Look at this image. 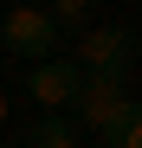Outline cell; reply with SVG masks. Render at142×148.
<instances>
[{
  "instance_id": "cell-1",
  "label": "cell",
  "mask_w": 142,
  "mask_h": 148,
  "mask_svg": "<svg viewBox=\"0 0 142 148\" xmlns=\"http://www.w3.org/2000/svg\"><path fill=\"white\" fill-rule=\"evenodd\" d=\"M71 116H78V135L110 142V135L136 116V97H129L123 77H84V84H78V103H71Z\"/></svg>"
},
{
  "instance_id": "cell-2",
  "label": "cell",
  "mask_w": 142,
  "mask_h": 148,
  "mask_svg": "<svg viewBox=\"0 0 142 148\" xmlns=\"http://www.w3.org/2000/svg\"><path fill=\"white\" fill-rule=\"evenodd\" d=\"M58 26L45 19V7H7L0 13V58H19V64H45L58 58Z\"/></svg>"
},
{
  "instance_id": "cell-3",
  "label": "cell",
  "mask_w": 142,
  "mask_h": 148,
  "mask_svg": "<svg viewBox=\"0 0 142 148\" xmlns=\"http://www.w3.org/2000/svg\"><path fill=\"white\" fill-rule=\"evenodd\" d=\"M71 64L84 77H129L136 64V32L129 26H84L78 45H71Z\"/></svg>"
},
{
  "instance_id": "cell-4",
  "label": "cell",
  "mask_w": 142,
  "mask_h": 148,
  "mask_svg": "<svg viewBox=\"0 0 142 148\" xmlns=\"http://www.w3.org/2000/svg\"><path fill=\"white\" fill-rule=\"evenodd\" d=\"M78 84H84V71L71 64V58L26 64V103H39L45 116H71V103H78Z\"/></svg>"
},
{
  "instance_id": "cell-5",
  "label": "cell",
  "mask_w": 142,
  "mask_h": 148,
  "mask_svg": "<svg viewBox=\"0 0 142 148\" xmlns=\"http://www.w3.org/2000/svg\"><path fill=\"white\" fill-rule=\"evenodd\" d=\"M26 148H84V135H78V122H71V116H39Z\"/></svg>"
},
{
  "instance_id": "cell-6",
  "label": "cell",
  "mask_w": 142,
  "mask_h": 148,
  "mask_svg": "<svg viewBox=\"0 0 142 148\" xmlns=\"http://www.w3.org/2000/svg\"><path fill=\"white\" fill-rule=\"evenodd\" d=\"M45 19L58 32H84L90 26V0H45Z\"/></svg>"
},
{
  "instance_id": "cell-7",
  "label": "cell",
  "mask_w": 142,
  "mask_h": 148,
  "mask_svg": "<svg viewBox=\"0 0 142 148\" xmlns=\"http://www.w3.org/2000/svg\"><path fill=\"white\" fill-rule=\"evenodd\" d=\"M103 148H142V103H136V116H129V122H123V129H116Z\"/></svg>"
},
{
  "instance_id": "cell-8",
  "label": "cell",
  "mask_w": 142,
  "mask_h": 148,
  "mask_svg": "<svg viewBox=\"0 0 142 148\" xmlns=\"http://www.w3.org/2000/svg\"><path fill=\"white\" fill-rule=\"evenodd\" d=\"M7 122H13V97L0 90V129H7Z\"/></svg>"
},
{
  "instance_id": "cell-9",
  "label": "cell",
  "mask_w": 142,
  "mask_h": 148,
  "mask_svg": "<svg viewBox=\"0 0 142 148\" xmlns=\"http://www.w3.org/2000/svg\"><path fill=\"white\" fill-rule=\"evenodd\" d=\"M7 7H45V0H7Z\"/></svg>"
},
{
  "instance_id": "cell-10",
  "label": "cell",
  "mask_w": 142,
  "mask_h": 148,
  "mask_svg": "<svg viewBox=\"0 0 142 148\" xmlns=\"http://www.w3.org/2000/svg\"><path fill=\"white\" fill-rule=\"evenodd\" d=\"M0 71H7V58H0Z\"/></svg>"
},
{
  "instance_id": "cell-11",
  "label": "cell",
  "mask_w": 142,
  "mask_h": 148,
  "mask_svg": "<svg viewBox=\"0 0 142 148\" xmlns=\"http://www.w3.org/2000/svg\"><path fill=\"white\" fill-rule=\"evenodd\" d=\"M90 7H97V0H90Z\"/></svg>"
}]
</instances>
